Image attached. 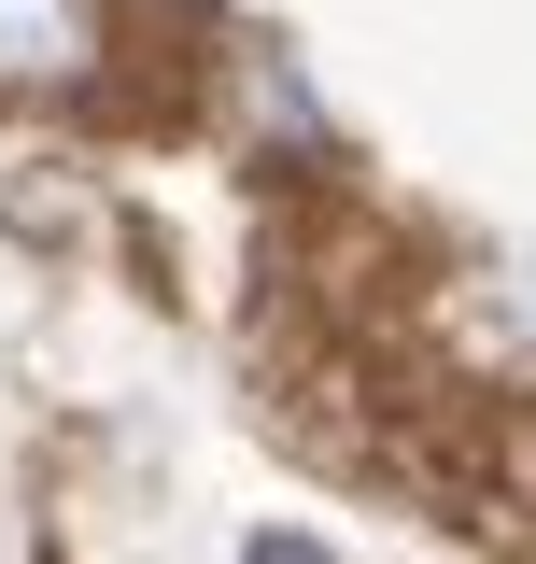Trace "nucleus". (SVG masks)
Here are the masks:
<instances>
[{"mask_svg": "<svg viewBox=\"0 0 536 564\" xmlns=\"http://www.w3.org/2000/svg\"><path fill=\"white\" fill-rule=\"evenodd\" d=\"M99 57H114L99 0H0V85H85Z\"/></svg>", "mask_w": 536, "mask_h": 564, "instance_id": "1", "label": "nucleus"}, {"mask_svg": "<svg viewBox=\"0 0 536 564\" xmlns=\"http://www.w3.org/2000/svg\"><path fill=\"white\" fill-rule=\"evenodd\" d=\"M255 564H325V551H311V536H268V551H255Z\"/></svg>", "mask_w": 536, "mask_h": 564, "instance_id": "2", "label": "nucleus"}]
</instances>
